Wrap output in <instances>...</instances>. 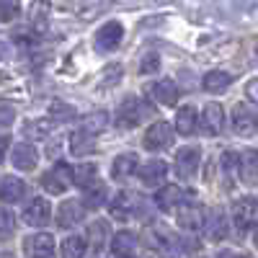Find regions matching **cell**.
<instances>
[{
    "label": "cell",
    "mask_w": 258,
    "mask_h": 258,
    "mask_svg": "<svg viewBox=\"0 0 258 258\" xmlns=\"http://www.w3.org/2000/svg\"><path fill=\"white\" fill-rule=\"evenodd\" d=\"M142 235H145V243L153 248L158 255H163V258H176L178 255V238L165 225L153 222V225L145 227Z\"/></svg>",
    "instance_id": "cell-1"
},
{
    "label": "cell",
    "mask_w": 258,
    "mask_h": 258,
    "mask_svg": "<svg viewBox=\"0 0 258 258\" xmlns=\"http://www.w3.org/2000/svg\"><path fill=\"white\" fill-rule=\"evenodd\" d=\"M150 114V106L140 98H126L119 103L116 109V126L121 129H132V126H140Z\"/></svg>",
    "instance_id": "cell-2"
},
{
    "label": "cell",
    "mask_w": 258,
    "mask_h": 258,
    "mask_svg": "<svg viewBox=\"0 0 258 258\" xmlns=\"http://www.w3.org/2000/svg\"><path fill=\"white\" fill-rule=\"evenodd\" d=\"M232 225L240 235L250 232L258 225V202L250 199V197L232 202Z\"/></svg>",
    "instance_id": "cell-3"
},
{
    "label": "cell",
    "mask_w": 258,
    "mask_h": 258,
    "mask_svg": "<svg viewBox=\"0 0 258 258\" xmlns=\"http://www.w3.org/2000/svg\"><path fill=\"white\" fill-rule=\"evenodd\" d=\"M173 137H176V132H173V126H170L168 121H155L145 132V147L153 150V153H160V150L173 145Z\"/></svg>",
    "instance_id": "cell-4"
},
{
    "label": "cell",
    "mask_w": 258,
    "mask_h": 258,
    "mask_svg": "<svg viewBox=\"0 0 258 258\" xmlns=\"http://www.w3.org/2000/svg\"><path fill=\"white\" fill-rule=\"evenodd\" d=\"M199 163H202V150L199 147H181L176 153V160H173L178 178H183V181L194 178L199 170Z\"/></svg>",
    "instance_id": "cell-5"
},
{
    "label": "cell",
    "mask_w": 258,
    "mask_h": 258,
    "mask_svg": "<svg viewBox=\"0 0 258 258\" xmlns=\"http://www.w3.org/2000/svg\"><path fill=\"white\" fill-rule=\"evenodd\" d=\"M176 220H178V227L181 230H188V232H199L204 230V222H207V214H204V207L199 204H181L176 209Z\"/></svg>",
    "instance_id": "cell-6"
},
{
    "label": "cell",
    "mask_w": 258,
    "mask_h": 258,
    "mask_svg": "<svg viewBox=\"0 0 258 258\" xmlns=\"http://www.w3.org/2000/svg\"><path fill=\"white\" fill-rule=\"evenodd\" d=\"M124 39V26L119 24V21H109V24H103L98 31H96V39L93 44L98 52H111L119 47V41Z\"/></svg>",
    "instance_id": "cell-7"
},
{
    "label": "cell",
    "mask_w": 258,
    "mask_h": 258,
    "mask_svg": "<svg viewBox=\"0 0 258 258\" xmlns=\"http://www.w3.org/2000/svg\"><path fill=\"white\" fill-rule=\"evenodd\" d=\"M24 253L29 258H52L54 255V238L49 232H34L24 240Z\"/></svg>",
    "instance_id": "cell-8"
},
{
    "label": "cell",
    "mask_w": 258,
    "mask_h": 258,
    "mask_svg": "<svg viewBox=\"0 0 258 258\" xmlns=\"http://www.w3.org/2000/svg\"><path fill=\"white\" fill-rule=\"evenodd\" d=\"M49 220H52V207H49L47 199L36 197V199H31V202L26 204V209H24V222H26V225H31V227H44V225H49Z\"/></svg>",
    "instance_id": "cell-9"
},
{
    "label": "cell",
    "mask_w": 258,
    "mask_h": 258,
    "mask_svg": "<svg viewBox=\"0 0 258 258\" xmlns=\"http://www.w3.org/2000/svg\"><path fill=\"white\" fill-rule=\"evenodd\" d=\"M70 183H73V178H70V168L64 165V163H57L52 170H47V173L41 176V186H44L49 194H62Z\"/></svg>",
    "instance_id": "cell-10"
},
{
    "label": "cell",
    "mask_w": 258,
    "mask_h": 258,
    "mask_svg": "<svg viewBox=\"0 0 258 258\" xmlns=\"http://www.w3.org/2000/svg\"><path fill=\"white\" fill-rule=\"evenodd\" d=\"M258 126V116L248 109V106H235L232 109V132L240 137H250Z\"/></svg>",
    "instance_id": "cell-11"
},
{
    "label": "cell",
    "mask_w": 258,
    "mask_h": 258,
    "mask_svg": "<svg viewBox=\"0 0 258 258\" xmlns=\"http://www.w3.org/2000/svg\"><path fill=\"white\" fill-rule=\"evenodd\" d=\"M188 199V191L178 188V186H163L158 194H155V204L163 209V212H176L181 204H186Z\"/></svg>",
    "instance_id": "cell-12"
},
{
    "label": "cell",
    "mask_w": 258,
    "mask_h": 258,
    "mask_svg": "<svg viewBox=\"0 0 258 258\" xmlns=\"http://www.w3.org/2000/svg\"><path fill=\"white\" fill-rule=\"evenodd\" d=\"M11 160L18 170H34L36 163H39V153H36V147L29 145V142H18L13 145L11 150Z\"/></svg>",
    "instance_id": "cell-13"
},
{
    "label": "cell",
    "mask_w": 258,
    "mask_h": 258,
    "mask_svg": "<svg viewBox=\"0 0 258 258\" xmlns=\"http://www.w3.org/2000/svg\"><path fill=\"white\" fill-rule=\"evenodd\" d=\"M85 217V207L75 199H68L57 207V225L59 227H75Z\"/></svg>",
    "instance_id": "cell-14"
},
{
    "label": "cell",
    "mask_w": 258,
    "mask_h": 258,
    "mask_svg": "<svg viewBox=\"0 0 258 258\" xmlns=\"http://www.w3.org/2000/svg\"><path fill=\"white\" fill-rule=\"evenodd\" d=\"M202 126L207 135H220L225 129V109L220 103H207L204 111H202Z\"/></svg>",
    "instance_id": "cell-15"
},
{
    "label": "cell",
    "mask_w": 258,
    "mask_h": 258,
    "mask_svg": "<svg viewBox=\"0 0 258 258\" xmlns=\"http://www.w3.org/2000/svg\"><path fill=\"white\" fill-rule=\"evenodd\" d=\"M178 93H181L178 85L173 80H168V78H163V80L150 85V96H153L158 103H163V106H173L178 101Z\"/></svg>",
    "instance_id": "cell-16"
},
{
    "label": "cell",
    "mask_w": 258,
    "mask_h": 258,
    "mask_svg": "<svg viewBox=\"0 0 258 258\" xmlns=\"http://www.w3.org/2000/svg\"><path fill=\"white\" fill-rule=\"evenodd\" d=\"M137 165H140V158H137L135 153L119 155V158L111 163V178H114V181H126L132 173H137Z\"/></svg>",
    "instance_id": "cell-17"
},
{
    "label": "cell",
    "mask_w": 258,
    "mask_h": 258,
    "mask_svg": "<svg viewBox=\"0 0 258 258\" xmlns=\"http://www.w3.org/2000/svg\"><path fill=\"white\" fill-rule=\"evenodd\" d=\"M204 232H207V238H209L212 243H220V240H225V238H227V232H230L225 214H222V212H212V214H207Z\"/></svg>",
    "instance_id": "cell-18"
},
{
    "label": "cell",
    "mask_w": 258,
    "mask_h": 258,
    "mask_svg": "<svg viewBox=\"0 0 258 258\" xmlns=\"http://www.w3.org/2000/svg\"><path fill=\"white\" fill-rule=\"evenodd\" d=\"M165 176H168V163L165 160H150L140 168V178H142L145 186H158V183L165 181Z\"/></svg>",
    "instance_id": "cell-19"
},
{
    "label": "cell",
    "mask_w": 258,
    "mask_h": 258,
    "mask_svg": "<svg viewBox=\"0 0 258 258\" xmlns=\"http://www.w3.org/2000/svg\"><path fill=\"white\" fill-rule=\"evenodd\" d=\"M24 194H26V183L16 178V176H8L3 178V183H0V202L3 204H16L24 199Z\"/></svg>",
    "instance_id": "cell-20"
},
{
    "label": "cell",
    "mask_w": 258,
    "mask_h": 258,
    "mask_svg": "<svg viewBox=\"0 0 258 258\" xmlns=\"http://www.w3.org/2000/svg\"><path fill=\"white\" fill-rule=\"evenodd\" d=\"M240 178L248 186L258 183V150H253V147L243 150V155H240Z\"/></svg>",
    "instance_id": "cell-21"
},
{
    "label": "cell",
    "mask_w": 258,
    "mask_h": 258,
    "mask_svg": "<svg viewBox=\"0 0 258 258\" xmlns=\"http://www.w3.org/2000/svg\"><path fill=\"white\" fill-rule=\"evenodd\" d=\"M197 109L194 106H181V109L176 111V132L183 135V137H191L194 132H197Z\"/></svg>",
    "instance_id": "cell-22"
},
{
    "label": "cell",
    "mask_w": 258,
    "mask_h": 258,
    "mask_svg": "<svg viewBox=\"0 0 258 258\" xmlns=\"http://www.w3.org/2000/svg\"><path fill=\"white\" fill-rule=\"evenodd\" d=\"M109 209H111V217L114 220L126 222L135 214V197H132V194H126V191H121V194H116V199L111 202Z\"/></svg>",
    "instance_id": "cell-23"
},
{
    "label": "cell",
    "mask_w": 258,
    "mask_h": 258,
    "mask_svg": "<svg viewBox=\"0 0 258 258\" xmlns=\"http://www.w3.org/2000/svg\"><path fill=\"white\" fill-rule=\"evenodd\" d=\"M83 191H85V194H83V202H80V204H83L85 209H98V207H103L106 194H109L103 181H93L91 186H85Z\"/></svg>",
    "instance_id": "cell-24"
},
{
    "label": "cell",
    "mask_w": 258,
    "mask_h": 258,
    "mask_svg": "<svg viewBox=\"0 0 258 258\" xmlns=\"http://www.w3.org/2000/svg\"><path fill=\"white\" fill-rule=\"evenodd\" d=\"M230 83H232V75L225 73V70H209L202 80V88L207 93H220L225 88H230Z\"/></svg>",
    "instance_id": "cell-25"
},
{
    "label": "cell",
    "mask_w": 258,
    "mask_h": 258,
    "mask_svg": "<svg viewBox=\"0 0 258 258\" xmlns=\"http://www.w3.org/2000/svg\"><path fill=\"white\" fill-rule=\"evenodd\" d=\"M106 124H109V114H106V111H96V114H88V116L83 119L80 132L88 135V137L93 140L96 135H101L103 129H106Z\"/></svg>",
    "instance_id": "cell-26"
},
{
    "label": "cell",
    "mask_w": 258,
    "mask_h": 258,
    "mask_svg": "<svg viewBox=\"0 0 258 258\" xmlns=\"http://www.w3.org/2000/svg\"><path fill=\"white\" fill-rule=\"evenodd\" d=\"M111 248L116 255H129L132 258V253L137 250V235L135 232H116L114 238H111Z\"/></svg>",
    "instance_id": "cell-27"
},
{
    "label": "cell",
    "mask_w": 258,
    "mask_h": 258,
    "mask_svg": "<svg viewBox=\"0 0 258 258\" xmlns=\"http://www.w3.org/2000/svg\"><path fill=\"white\" fill-rule=\"evenodd\" d=\"M85 253H88V240L83 235H70L62 243V258H85Z\"/></svg>",
    "instance_id": "cell-28"
},
{
    "label": "cell",
    "mask_w": 258,
    "mask_h": 258,
    "mask_svg": "<svg viewBox=\"0 0 258 258\" xmlns=\"http://www.w3.org/2000/svg\"><path fill=\"white\" fill-rule=\"evenodd\" d=\"M88 238H91V245L96 253H101L106 248V243H109V222L103 220H96L91 227H88Z\"/></svg>",
    "instance_id": "cell-29"
},
{
    "label": "cell",
    "mask_w": 258,
    "mask_h": 258,
    "mask_svg": "<svg viewBox=\"0 0 258 258\" xmlns=\"http://www.w3.org/2000/svg\"><path fill=\"white\" fill-rule=\"evenodd\" d=\"M96 165L93 163H83V165H75V168H70V178H73V183L75 186H80V188H85V186H91L93 181H96Z\"/></svg>",
    "instance_id": "cell-30"
},
{
    "label": "cell",
    "mask_w": 258,
    "mask_h": 258,
    "mask_svg": "<svg viewBox=\"0 0 258 258\" xmlns=\"http://www.w3.org/2000/svg\"><path fill=\"white\" fill-rule=\"evenodd\" d=\"M222 165V173L227 176V181H238L240 178V153H235V150H227L220 160Z\"/></svg>",
    "instance_id": "cell-31"
},
{
    "label": "cell",
    "mask_w": 258,
    "mask_h": 258,
    "mask_svg": "<svg viewBox=\"0 0 258 258\" xmlns=\"http://www.w3.org/2000/svg\"><path fill=\"white\" fill-rule=\"evenodd\" d=\"M49 116H52V119H57V121H68V119H73V116H75V109H73V106H68V103L54 101V103L49 106Z\"/></svg>",
    "instance_id": "cell-32"
},
{
    "label": "cell",
    "mask_w": 258,
    "mask_h": 258,
    "mask_svg": "<svg viewBox=\"0 0 258 258\" xmlns=\"http://www.w3.org/2000/svg\"><path fill=\"white\" fill-rule=\"evenodd\" d=\"M26 129H29V135H34V137H49L52 121H47V119H41V121H29Z\"/></svg>",
    "instance_id": "cell-33"
},
{
    "label": "cell",
    "mask_w": 258,
    "mask_h": 258,
    "mask_svg": "<svg viewBox=\"0 0 258 258\" xmlns=\"http://www.w3.org/2000/svg\"><path fill=\"white\" fill-rule=\"evenodd\" d=\"M13 230H16V214L11 209H6V207H0V232L8 235Z\"/></svg>",
    "instance_id": "cell-34"
},
{
    "label": "cell",
    "mask_w": 258,
    "mask_h": 258,
    "mask_svg": "<svg viewBox=\"0 0 258 258\" xmlns=\"http://www.w3.org/2000/svg\"><path fill=\"white\" fill-rule=\"evenodd\" d=\"M16 16H18L16 0H0V21H13Z\"/></svg>",
    "instance_id": "cell-35"
},
{
    "label": "cell",
    "mask_w": 258,
    "mask_h": 258,
    "mask_svg": "<svg viewBox=\"0 0 258 258\" xmlns=\"http://www.w3.org/2000/svg\"><path fill=\"white\" fill-rule=\"evenodd\" d=\"M158 68H160V57H158V54H147V57L142 59V68H140V70L147 75V73H155Z\"/></svg>",
    "instance_id": "cell-36"
},
{
    "label": "cell",
    "mask_w": 258,
    "mask_h": 258,
    "mask_svg": "<svg viewBox=\"0 0 258 258\" xmlns=\"http://www.w3.org/2000/svg\"><path fill=\"white\" fill-rule=\"evenodd\" d=\"M245 91H248V98H250V101H255V103H258V78H255V80H250V83H248V88H245Z\"/></svg>",
    "instance_id": "cell-37"
},
{
    "label": "cell",
    "mask_w": 258,
    "mask_h": 258,
    "mask_svg": "<svg viewBox=\"0 0 258 258\" xmlns=\"http://www.w3.org/2000/svg\"><path fill=\"white\" fill-rule=\"evenodd\" d=\"M13 121V111L11 109H0V126H6Z\"/></svg>",
    "instance_id": "cell-38"
},
{
    "label": "cell",
    "mask_w": 258,
    "mask_h": 258,
    "mask_svg": "<svg viewBox=\"0 0 258 258\" xmlns=\"http://www.w3.org/2000/svg\"><path fill=\"white\" fill-rule=\"evenodd\" d=\"M8 145H11V140H8V137H0V163L6 160V153H8Z\"/></svg>",
    "instance_id": "cell-39"
},
{
    "label": "cell",
    "mask_w": 258,
    "mask_h": 258,
    "mask_svg": "<svg viewBox=\"0 0 258 258\" xmlns=\"http://www.w3.org/2000/svg\"><path fill=\"white\" fill-rule=\"evenodd\" d=\"M253 245L258 248V225H255V230H253Z\"/></svg>",
    "instance_id": "cell-40"
},
{
    "label": "cell",
    "mask_w": 258,
    "mask_h": 258,
    "mask_svg": "<svg viewBox=\"0 0 258 258\" xmlns=\"http://www.w3.org/2000/svg\"><path fill=\"white\" fill-rule=\"evenodd\" d=\"M0 258H13V255H11V253H3V255H0Z\"/></svg>",
    "instance_id": "cell-41"
},
{
    "label": "cell",
    "mask_w": 258,
    "mask_h": 258,
    "mask_svg": "<svg viewBox=\"0 0 258 258\" xmlns=\"http://www.w3.org/2000/svg\"><path fill=\"white\" fill-rule=\"evenodd\" d=\"M235 258H248V255H245V253H240V255H235Z\"/></svg>",
    "instance_id": "cell-42"
},
{
    "label": "cell",
    "mask_w": 258,
    "mask_h": 258,
    "mask_svg": "<svg viewBox=\"0 0 258 258\" xmlns=\"http://www.w3.org/2000/svg\"><path fill=\"white\" fill-rule=\"evenodd\" d=\"M116 258H129V255H116Z\"/></svg>",
    "instance_id": "cell-43"
},
{
    "label": "cell",
    "mask_w": 258,
    "mask_h": 258,
    "mask_svg": "<svg viewBox=\"0 0 258 258\" xmlns=\"http://www.w3.org/2000/svg\"><path fill=\"white\" fill-rule=\"evenodd\" d=\"M255 132H258V126H255Z\"/></svg>",
    "instance_id": "cell-44"
}]
</instances>
